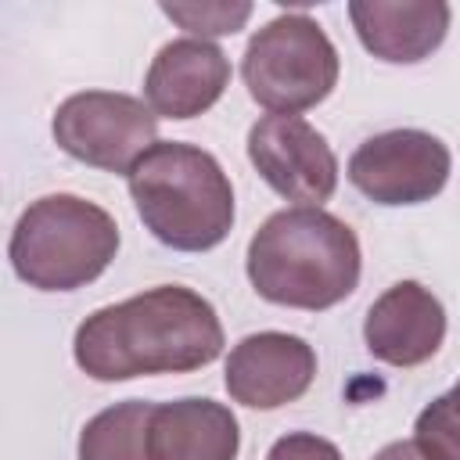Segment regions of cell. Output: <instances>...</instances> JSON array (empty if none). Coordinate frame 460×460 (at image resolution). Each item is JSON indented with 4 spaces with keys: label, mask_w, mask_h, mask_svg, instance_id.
I'll use <instances>...</instances> for the list:
<instances>
[{
    "label": "cell",
    "mask_w": 460,
    "mask_h": 460,
    "mask_svg": "<svg viewBox=\"0 0 460 460\" xmlns=\"http://www.w3.org/2000/svg\"><path fill=\"white\" fill-rule=\"evenodd\" d=\"M338 50L316 18L302 11L277 14L244 47L241 75L259 108L298 115L316 108L338 86Z\"/></svg>",
    "instance_id": "obj_5"
},
{
    "label": "cell",
    "mask_w": 460,
    "mask_h": 460,
    "mask_svg": "<svg viewBox=\"0 0 460 460\" xmlns=\"http://www.w3.org/2000/svg\"><path fill=\"white\" fill-rule=\"evenodd\" d=\"M413 442L431 460H460V381L417 413Z\"/></svg>",
    "instance_id": "obj_15"
},
{
    "label": "cell",
    "mask_w": 460,
    "mask_h": 460,
    "mask_svg": "<svg viewBox=\"0 0 460 460\" xmlns=\"http://www.w3.org/2000/svg\"><path fill=\"white\" fill-rule=\"evenodd\" d=\"M446 338L442 302L417 280L392 284L363 320V341L374 359L388 367H420L428 363Z\"/></svg>",
    "instance_id": "obj_11"
},
{
    "label": "cell",
    "mask_w": 460,
    "mask_h": 460,
    "mask_svg": "<svg viewBox=\"0 0 460 460\" xmlns=\"http://www.w3.org/2000/svg\"><path fill=\"white\" fill-rule=\"evenodd\" d=\"M359 241L327 208L291 205L273 212L248 241L244 270L259 298L288 309H331L359 284Z\"/></svg>",
    "instance_id": "obj_2"
},
{
    "label": "cell",
    "mask_w": 460,
    "mask_h": 460,
    "mask_svg": "<svg viewBox=\"0 0 460 460\" xmlns=\"http://www.w3.org/2000/svg\"><path fill=\"white\" fill-rule=\"evenodd\" d=\"M370 460H431L413 438H402V442H388L385 449H377Z\"/></svg>",
    "instance_id": "obj_18"
},
{
    "label": "cell",
    "mask_w": 460,
    "mask_h": 460,
    "mask_svg": "<svg viewBox=\"0 0 460 460\" xmlns=\"http://www.w3.org/2000/svg\"><path fill=\"white\" fill-rule=\"evenodd\" d=\"M223 352L216 305L183 284H158L90 313L72 338L75 367L93 381L190 374Z\"/></svg>",
    "instance_id": "obj_1"
},
{
    "label": "cell",
    "mask_w": 460,
    "mask_h": 460,
    "mask_svg": "<svg viewBox=\"0 0 460 460\" xmlns=\"http://www.w3.org/2000/svg\"><path fill=\"white\" fill-rule=\"evenodd\" d=\"M241 424L226 402L187 395L155 402L147 420L151 460H237Z\"/></svg>",
    "instance_id": "obj_13"
},
{
    "label": "cell",
    "mask_w": 460,
    "mask_h": 460,
    "mask_svg": "<svg viewBox=\"0 0 460 460\" xmlns=\"http://www.w3.org/2000/svg\"><path fill=\"white\" fill-rule=\"evenodd\" d=\"M162 14L172 18L176 25H183L187 32H194L198 40L208 36H234L244 29V22L252 18V4L244 0H212V4H162Z\"/></svg>",
    "instance_id": "obj_16"
},
{
    "label": "cell",
    "mask_w": 460,
    "mask_h": 460,
    "mask_svg": "<svg viewBox=\"0 0 460 460\" xmlns=\"http://www.w3.org/2000/svg\"><path fill=\"white\" fill-rule=\"evenodd\" d=\"M266 460H341V449L313 431H288L270 446Z\"/></svg>",
    "instance_id": "obj_17"
},
{
    "label": "cell",
    "mask_w": 460,
    "mask_h": 460,
    "mask_svg": "<svg viewBox=\"0 0 460 460\" xmlns=\"http://www.w3.org/2000/svg\"><path fill=\"white\" fill-rule=\"evenodd\" d=\"M230 86V58L198 36L169 40L144 75V101L158 119H194L208 111Z\"/></svg>",
    "instance_id": "obj_10"
},
{
    "label": "cell",
    "mask_w": 460,
    "mask_h": 460,
    "mask_svg": "<svg viewBox=\"0 0 460 460\" xmlns=\"http://www.w3.org/2000/svg\"><path fill=\"white\" fill-rule=\"evenodd\" d=\"M316 377V352L305 338L288 331H259L241 338L226 356V392L252 410H277L309 392Z\"/></svg>",
    "instance_id": "obj_9"
},
{
    "label": "cell",
    "mask_w": 460,
    "mask_h": 460,
    "mask_svg": "<svg viewBox=\"0 0 460 460\" xmlns=\"http://www.w3.org/2000/svg\"><path fill=\"white\" fill-rule=\"evenodd\" d=\"M255 172L288 201L320 208L338 187V158L327 137L302 115H266L248 129Z\"/></svg>",
    "instance_id": "obj_8"
},
{
    "label": "cell",
    "mask_w": 460,
    "mask_h": 460,
    "mask_svg": "<svg viewBox=\"0 0 460 460\" xmlns=\"http://www.w3.org/2000/svg\"><path fill=\"white\" fill-rule=\"evenodd\" d=\"M140 223L172 252H208L234 226V187L216 155L183 140H158L126 176Z\"/></svg>",
    "instance_id": "obj_3"
},
{
    "label": "cell",
    "mask_w": 460,
    "mask_h": 460,
    "mask_svg": "<svg viewBox=\"0 0 460 460\" xmlns=\"http://www.w3.org/2000/svg\"><path fill=\"white\" fill-rule=\"evenodd\" d=\"M119 252V223L79 194L32 201L11 230V266L36 291H75L93 284Z\"/></svg>",
    "instance_id": "obj_4"
},
{
    "label": "cell",
    "mask_w": 460,
    "mask_h": 460,
    "mask_svg": "<svg viewBox=\"0 0 460 460\" xmlns=\"http://www.w3.org/2000/svg\"><path fill=\"white\" fill-rule=\"evenodd\" d=\"M349 18L374 58L413 65L442 47L453 11L442 0H352Z\"/></svg>",
    "instance_id": "obj_12"
},
{
    "label": "cell",
    "mask_w": 460,
    "mask_h": 460,
    "mask_svg": "<svg viewBox=\"0 0 460 460\" xmlns=\"http://www.w3.org/2000/svg\"><path fill=\"white\" fill-rule=\"evenodd\" d=\"M50 133L75 162L129 176L137 158L158 144V115L133 93L83 90L58 104Z\"/></svg>",
    "instance_id": "obj_6"
},
{
    "label": "cell",
    "mask_w": 460,
    "mask_h": 460,
    "mask_svg": "<svg viewBox=\"0 0 460 460\" xmlns=\"http://www.w3.org/2000/svg\"><path fill=\"white\" fill-rule=\"evenodd\" d=\"M453 158L424 129H388L367 137L349 158V183L374 205H420L442 194Z\"/></svg>",
    "instance_id": "obj_7"
},
{
    "label": "cell",
    "mask_w": 460,
    "mask_h": 460,
    "mask_svg": "<svg viewBox=\"0 0 460 460\" xmlns=\"http://www.w3.org/2000/svg\"><path fill=\"white\" fill-rule=\"evenodd\" d=\"M155 402L126 399L93 413L79 431V460H151L147 420Z\"/></svg>",
    "instance_id": "obj_14"
}]
</instances>
